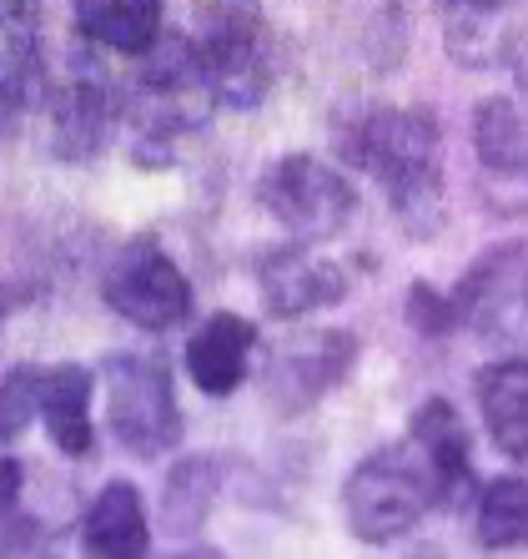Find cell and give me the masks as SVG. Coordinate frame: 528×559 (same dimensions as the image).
<instances>
[{
  "mask_svg": "<svg viewBox=\"0 0 528 559\" xmlns=\"http://www.w3.org/2000/svg\"><path fill=\"white\" fill-rule=\"evenodd\" d=\"M343 152L387 192L412 233H433L443 212V127L428 106H373L343 131Z\"/></svg>",
  "mask_w": 528,
  "mask_h": 559,
  "instance_id": "6da1fadb",
  "label": "cell"
},
{
  "mask_svg": "<svg viewBox=\"0 0 528 559\" xmlns=\"http://www.w3.org/2000/svg\"><path fill=\"white\" fill-rule=\"evenodd\" d=\"M343 509L362 545H393L428 509H439V484L428 474L418 443L403 439L373 449L343 484Z\"/></svg>",
  "mask_w": 528,
  "mask_h": 559,
  "instance_id": "7a4b0ae2",
  "label": "cell"
},
{
  "mask_svg": "<svg viewBox=\"0 0 528 559\" xmlns=\"http://www.w3.org/2000/svg\"><path fill=\"white\" fill-rule=\"evenodd\" d=\"M196 76L212 106L227 111H252L262 106V96L272 92L277 76V56H272V36L252 11L242 5H217L206 11L202 31L192 40Z\"/></svg>",
  "mask_w": 528,
  "mask_h": 559,
  "instance_id": "3957f363",
  "label": "cell"
},
{
  "mask_svg": "<svg viewBox=\"0 0 528 559\" xmlns=\"http://www.w3.org/2000/svg\"><path fill=\"white\" fill-rule=\"evenodd\" d=\"M106 424L131 459H161L181 443V408L171 393V373L146 353H111L101 368Z\"/></svg>",
  "mask_w": 528,
  "mask_h": 559,
  "instance_id": "277c9868",
  "label": "cell"
},
{
  "mask_svg": "<svg viewBox=\"0 0 528 559\" xmlns=\"http://www.w3.org/2000/svg\"><path fill=\"white\" fill-rule=\"evenodd\" d=\"M257 197H262V207H267V217H277V227H287L297 242H327L358 212V192H352L348 177L308 152H292L283 162H272L262 171Z\"/></svg>",
  "mask_w": 528,
  "mask_h": 559,
  "instance_id": "5b68a950",
  "label": "cell"
},
{
  "mask_svg": "<svg viewBox=\"0 0 528 559\" xmlns=\"http://www.w3.org/2000/svg\"><path fill=\"white\" fill-rule=\"evenodd\" d=\"M101 298L111 312H121L127 323L146 328V333H167L192 318V283L156 237H131L111 258L101 277Z\"/></svg>",
  "mask_w": 528,
  "mask_h": 559,
  "instance_id": "8992f818",
  "label": "cell"
},
{
  "mask_svg": "<svg viewBox=\"0 0 528 559\" xmlns=\"http://www.w3.org/2000/svg\"><path fill=\"white\" fill-rule=\"evenodd\" d=\"M358 364V338L343 328H317V333H297L267 364V399L283 414H302L323 393H333L348 368Z\"/></svg>",
  "mask_w": 528,
  "mask_h": 559,
  "instance_id": "52a82bcc",
  "label": "cell"
},
{
  "mask_svg": "<svg viewBox=\"0 0 528 559\" xmlns=\"http://www.w3.org/2000/svg\"><path fill=\"white\" fill-rule=\"evenodd\" d=\"M453 312L458 323L483 328L489 338H508L518 328H528V248L524 242H508V248H493L489 258H478L464 273Z\"/></svg>",
  "mask_w": 528,
  "mask_h": 559,
  "instance_id": "ba28073f",
  "label": "cell"
},
{
  "mask_svg": "<svg viewBox=\"0 0 528 559\" xmlns=\"http://www.w3.org/2000/svg\"><path fill=\"white\" fill-rule=\"evenodd\" d=\"M348 267L312 252L308 242H287L257 258V293L272 318H308V312L337 308L348 298Z\"/></svg>",
  "mask_w": 528,
  "mask_h": 559,
  "instance_id": "9c48e42d",
  "label": "cell"
},
{
  "mask_svg": "<svg viewBox=\"0 0 528 559\" xmlns=\"http://www.w3.org/2000/svg\"><path fill=\"white\" fill-rule=\"evenodd\" d=\"M408 439L418 443L428 474L439 484V509H464L478 499V474H473V439L468 424L448 399H423V408L412 414Z\"/></svg>",
  "mask_w": 528,
  "mask_h": 559,
  "instance_id": "30bf717a",
  "label": "cell"
},
{
  "mask_svg": "<svg viewBox=\"0 0 528 559\" xmlns=\"http://www.w3.org/2000/svg\"><path fill=\"white\" fill-rule=\"evenodd\" d=\"M117 96L106 86L101 71H76L51 102V146L65 162H86L96 156L111 131H117Z\"/></svg>",
  "mask_w": 528,
  "mask_h": 559,
  "instance_id": "8fae6325",
  "label": "cell"
},
{
  "mask_svg": "<svg viewBox=\"0 0 528 559\" xmlns=\"http://www.w3.org/2000/svg\"><path fill=\"white\" fill-rule=\"evenodd\" d=\"M252 353H257V323L237 312H212L187 343V373L206 399H227L252 373Z\"/></svg>",
  "mask_w": 528,
  "mask_h": 559,
  "instance_id": "7c38bea8",
  "label": "cell"
},
{
  "mask_svg": "<svg viewBox=\"0 0 528 559\" xmlns=\"http://www.w3.org/2000/svg\"><path fill=\"white\" fill-rule=\"evenodd\" d=\"M81 549L91 559H146L152 549V520H146L142 489L127 479H111L91 499L81 520Z\"/></svg>",
  "mask_w": 528,
  "mask_h": 559,
  "instance_id": "4fadbf2b",
  "label": "cell"
},
{
  "mask_svg": "<svg viewBox=\"0 0 528 559\" xmlns=\"http://www.w3.org/2000/svg\"><path fill=\"white\" fill-rule=\"evenodd\" d=\"M91 389L96 378L81 364H56L36 373V414L51 433V443L71 459H86L96 443V424H91Z\"/></svg>",
  "mask_w": 528,
  "mask_h": 559,
  "instance_id": "5bb4252c",
  "label": "cell"
},
{
  "mask_svg": "<svg viewBox=\"0 0 528 559\" xmlns=\"http://www.w3.org/2000/svg\"><path fill=\"white\" fill-rule=\"evenodd\" d=\"M478 408L493 449L508 459L528 454V353L499 358L478 373Z\"/></svg>",
  "mask_w": 528,
  "mask_h": 559,
  "instance_id": "9a60e30c",
  "label": "cell"
},
{
  "mask_svg": "<svg viewBox=\"0 0 528 559\" xmlns=\"http://www.w3.org/2000/svg\"><path fill=\"white\" fill-rule=\"evenodd\" d=\"M161 0H71L76 36L117 56H142L161 36Z\"/></svg>",
  "mask_w": 528,
  "mask_h": 559,
  "instance_id": "2e32d148",
  "label": "cell"
},
{
  "mask_svg": "<svg viewBox=\"0 0 528 559\" xmlns=\"http://www.w3.org/2000/svg\"><path fill=\"white\" fill-rule=\"evenodd\" d=\"M221 489V468L212 454H187L171 464L167 484H161V530L167 534H192L206 524L212 504Z\"/></svg>",
  "mask_w": 528,
  "mask_h": 559,
  "instance_id": "e0dca14e",
  "label": "cell"
},
{
  "mask_svg": "<svg viewBox=\"0 0 528 559\" xmlns=\"http://www.w3.org/2000/svg\"><path fill=\"white\" fill-rule=\"evenodd\" d=\"M473 534L483 549H528V479L499 474L473 499Z\"/></svg>",
  "mask_w": 528,
  "mask_h": 559,
  "instance_id": "ac0fdd59",
  "label": "cell"
},
{
  "mask_svg": "<svg viewBox=\"0 0 528 559\" xmlns=\"http://www.w3.org/2000/svg\"><path fill=\"white\" fill-rule=\"evenodd\" d=\"M473 146H478V162L489 171H518L528 162V131H524V117L508 96H489L478 102L473 111Z\"/></svg>",
  "mask_w": 528,
  "mask_h": 559,
  "instance_id": "d6986e66",
  "label": "cell"
},
{
  "mask_svg": "<svg viewBox=\"0 0 528 559\" xmlns=\"http://www.w3.org/2000/svg\"><path fill=\"white\" fill-rule=\"evenodd\" d=\"M439 5L448 21V51L468 66L493 61V36L514 0H439Z\"/></svg>",
  "mask_w": 528,
  "mask_h": 559,
  "instance_id": "ffe728a7",
  "label": "cell"
},
{
  "mask_svg": "<svg viewBox=\"0 0 528 559\" xmlns=\"http://www.w3.org/2000/svg\"><path fill=\"white\" fill-rule=\"evenodd\" d=\"M36 373L40 368H11L0 378V449L36 424Z\"/></svg>",
  "mask_w": 528,
  "mask_h": 559,
  "instance_id": "44dd1931",
  "label": "cell"
},
{
  "mask_svg": "<svg viewBox=\"0 0 528 559\" xmlns=\"http://www.w3.org/2000/svg\"><path fill=\"white\" fill-rule=\"evenodd\" d=\"M408 323L423 333V338H448L458 328V312H453V298H443L433 283H412L408 293Z\"/></svg>",
  "mask_w": 528,
  "mask_h": 559,
  "instance_id": "7402d4cb",
  "label": "cell"
},
{
  "mask_svg": "<svg viewBox=\"0 0 528 559\" xmlns=\"http://www.w3.org/2000/svg\"><path fill=\"white\" fill-rule=\"evenodd\" d=\"M0 559H65V555L56 549V539L36 520H26L15 509L11 520L0 524Z\"/></svg>",
  "mask_w": 528,
  "mask_h": 559,
  "instance_id": "603a6c76",
  "label": "cell"
},
{
  "mask_svg": "<svg viewBox=\"0 0 528 559\" xmlns=\"http://www.w3.org/2000/svg\"><path fill=\"white\" fill-rule=\"evenodd\" d=\"M0 40L40 46V0H0Z\"/></svg>",
  "mask_w": 528,
  "mask_h": 559,
  "instance_id": "cb8c5ba5",
  "label": "cell"
},
{
  "mask_svg": "<svg viewBox=\"0 0 528 559\" xmlns=\"http://www.w3.org/2000/svg\"><path fill=\"white\" fill-rule=\"evenodd\" d=\"M21 489H26V468H21V459L0 454V524L15 514V504H21Z\"/></svg>",
  "mask_w": 528,
  "mask_h": 559,
  "instance_id": "d4e9b609",
  "label": "cell"
},
{
  "mask_svg": "<svg viewBox=\"0 0 528 559\" xmlns=\"http://www.w3.org/2000/svg\"><path fill=\"white\" fill-rule=\"evenodd\" d=\"M167 559H227L221 549H206V545H192V549H181V555H167Z\"/></svg>",
  "mask_w": 528,
  "mask_h": 559,
  "instance_id": "484cf974",
  "label": "cell"
},
{
  "mask_svg": "<svg viewBox=\"0 0 528 559\" xmlns=\"http://www.w3.org/2000/svg\"><path fill=\"white\" fill-rule=\"evenodd\" d=\"M412 559H443V555H439V549H418V555H412Z\"/></svg>",
  "mask_w": 528,
  "mask_h": 559,
  "instance_id": "4316f807",
  "label": "cell"
}]
</instances>
